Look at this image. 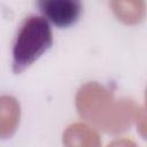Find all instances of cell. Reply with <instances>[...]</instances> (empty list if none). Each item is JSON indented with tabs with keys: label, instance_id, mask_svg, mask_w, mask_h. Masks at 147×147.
Masks as SVG:
<instances>
[{
	"label": "cell",
	"instance_id": "cell-1",
	"mask_svg": "<svg viewBox=\"0 0 147 147\" xmlns=\"http://www.w3.org/2000/svg\"><path fill=\"white\" fill-rule=\"evenodd\" d=\"M53 45L49 23L41 16L30 15L17 29L13 42V71L21 74Z\"/></svg>",
	"mask_w": 147,
	"mask_h": 147
},
{
	"label": "cell",
	"instance_id": "cell-2",
	"mask_svg": "<svg viewBox=\"0 0 147 147\" xmlns=\"http://www.w3.org/2000/svg\"><path fill=\"white\" fill-rule=\"evenodd\" d=\"M44 18L57 28H68L75 24L82 14V2L71 0H44L38 2Z\"/></svg>",
	"mask_w": 147,
	"mask_h": 147
},
{
	"label": "cell",
	"instance_id": "cell-3",
	"mask_svg": "<svg viewBox=\"0 0 147 147\" xmlns=\"http://www.w3.org/2000/svg\"><path fill=\"white\" fill-rule=\"evenodd\" d=\"M20 118V107L10 96L0 98V138L10 137L16 130Z\"/></svg>",
	"mask_w": 147,
	"mask_h": 147
},
{
	"label": "cell",
	"instance_id": "cell-4",
	"mask_svg": "<svg viewBox=\"0 0 147 147\" xmlns=\"http://www.w3.org/2000/svg\"><path fill=\"white\" fill-rule=\"evenodd\" d=\"M64 144L67 147H99V138L87 126L76 124L65 132Z\"/></svg>",
	"mask_w": 147,
	"mask_h": 147
},
{
	"label": "cell",
	"instance_id": "cell-5",
	"mask_svg": "<svg viewBox=\"0 0 147 147\" xmlns=\"http://www.w3.org/2000/svg\"><path fill=\"white\" fill-rule=\"evenodd\" d=\"M110 6L118 17L127 24H134L142 20L145 3L142 1H111Z\"/></svg>",
	"mask_w": 147,
	"mask_h": 147
},
{
	"label": "cell",
	"instance_id": "cell-6",
	"mask_svg": "<svg viewBox=\"0 0 147 147\" xmlns=\"http://www.w3.org/2000/svg\"><path fill=\"white\" fill-rule=\"evenodd\" d=\"M109 147H134V145L130 141H125V140H122V141H115L114 144H111Z\"/></svg>",
	"mask_w": 147,
	"mask_h": 147
}]
</instances>
